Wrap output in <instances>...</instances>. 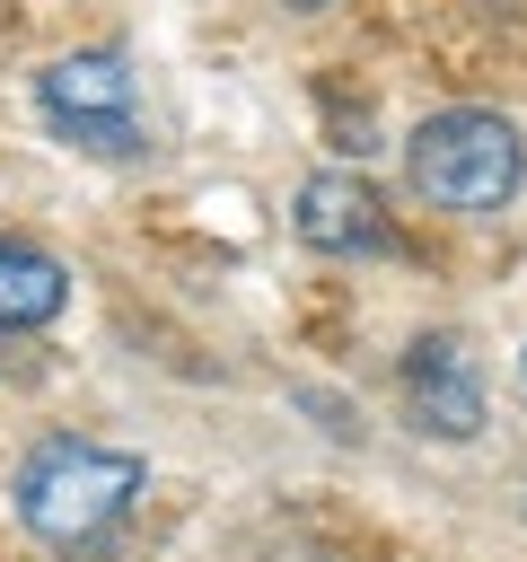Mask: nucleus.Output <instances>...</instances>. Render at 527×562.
I'll return each mask as SVG.
<instances>
[{"mask_svg":"<svg viewBox=\"0 0 527 562\" xmlns=\"http://www.w3.org/2000/svg\"><path fill=\"white\" fill-rule=\"evenodd\" d=\"M141 492H149V465L132 448H97V439H35L9 474L18 527L61 562H114Z\"/></svg>","mask_w":527,"mask_h":562,"instance_id":"f257e3e1","label":"nucleus"},{"mask_svg":"<svg viewBox=\"0 0 527 562\" xmlns=\"http://www.w3.org/2000/svg\"><path fill=\"white\" fill-rule=\"evenodd\" d=\"M404 176L430 211H457V220H483V211H509L518 184H527V140L509 114L492 105H439L413 123L404 140Z\"/></svg>","mask_w":527,"mask_h":562,"instance_id":"f03ea898","label":"nucleus"},{"mask_svg":"<svg viewBox=\"0 0 527 562\" xmlns=\"http://www.w3.org/2000/svg\"><path fill=\"white\" fill-rule=\"evenodd\" d=\"M35 114L79 149V158H105V167H132L149 158V123H141V79L114 44H88V53H61L35 70Z\"/></svg>","mask_w":527,"mask_h":562,"instance_id":"7ed1b4c3","label":"nucleus"},{"mask_svg":"<svg viewBox=\"0 0 527 562\" xmlns=\"http://www.w3.org/2000/svg\"><path fill=\"white\" fill-rule=\"evenodd\" d=\"M404 404H413V430L430 439H474L483 430V369L457 334H413L404 342Z\"/></svg>","mask_w":527,"mask_h":562,"instance_id":"20e7f679","label":"nucleus"},{"mask_svg":"<svg viewBox=\"0 0 527 562\" xmlns=\"http://www.w3.org/2000/svg\"><path fill=\"white\" fill-rule=\"evenodd\" d=\"M290 228H299V246H316V255H386V246H395L378 193H369L360 176H343V167H325V176L299 184Z\"/></svg>","mask_w":527,"mask_h":562,"instance_id":"39448f33","label":"nucleus"},{"mask_svg":"<svg viewBox=\"0 0 527 562\" xmlns=\"http://www.w3.org/2000/svg\"><path fill=\"white\" fill-rule=\"evenodd\" d=\"M61 307H70V263L26 237H0V334H44Z\"/></svg>","mask_w":527,"mask_h":562,"instance_id":"423d86ee","label":"nucleus"},{"mask_svg":"<svg viewBox=\"0 0 527 562\" xmlns=\"http://www.w3.org/2000/svg\"><path fill=\"white\" fill-rule=\"evenodd\" d=\"M290 9H325V0H290Z\"/></svg>","mask_w":527,"mask_h":562,"instance_id":"0eeeda50","label":"nucleus"},{"mask_svg":"<svg viewBox=\"0 0 527 562\" xmlns=\"http://www.w3.org/2000/svg\"><path fill=\"white\" fill-rule=\"evenodd\" d=\"M518 378H527V351H518Z\"/></svg>","mask_w":527,"mask_h":562,"instance_id":"6e6552de","label":"nucleus"}]
</instances>
